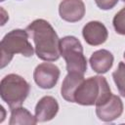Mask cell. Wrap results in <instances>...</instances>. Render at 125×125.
Instances as JSON below:
<instances>
[{
  "mask_svg": "<svg viewBox=\"0 0 125 125\" xmlns=\"http://www.w3.org/2000/svg\"><path fill=\"white\" fill-rule=\"evenodd\" d=\"M113 61H114L113 55L109 51L105 49H102L95 51L92 54L89 62L92 69L95 72L99 74H104L106 73L112 67Z\"/></svg>",
  "mask_w": 125,
  "mask_h": 125,
  "instance_id": "cell-11",
  "label": "cell"
},
{
  "mask_svg": "<svg viewBox=\"0 0 125 125\" xmlns=\"http://www.w3.org/2000/svg\"><path fill=\"white\" fill-rule=\"evenodd\" d=\"M112 95L104 76H92L81 83L74 95V103L81 105H99Z\"/></svg>",
  "mask_w": 125,
  "mask_h": 125,
  "instance_id": "cell-2",
  "label": "cell"
},
{
  "mask_svg": "<svg viewBox=\"0 0 125 125\" xmlns=\"http://www.w3.org/2000/svg\"><path fill=\"white\" fill-rule=\"evenodd\" d=\"M95 3L102 10H110L118 3V0H95Z\"/></svg>",
  "mask_w": 125,
  "mask_h": 125,
  "instance_id": "cell-16",
  "label": "cell"
},
{
  "mask_svg": "<svg viewBox=\"0 0 125 125\" xmlns=\"http://www.w3.org/2000/svg\"><path fill=\"white\" fill-rule=\"evenodd\" d=\"M123 58H124V60H125V52H124V55H123Z\"/></svg>",
  "mask_w": 125,
  "mask_h": 125,
  "instance_id": "cell-17",
  "label": "cell"
},
{
  "mask_svg": "<svg viewBox=\"0 0 125 125\" xmlns=\"http://www.w3.org/2000/svg\"><path fill=\"white\" fill-rule=\"evenodd\" d=\"M0 1H1V2H3V1H5V0H0Z\"/></svg>",
  "mask_w": 125,
  "mask_h": 125,
  "instance_id": "cell-18",
  "label": "cell"
},
{
  "mask_svg": "<svg viewBox=\"0 0 125 125\" xmlns=\"http://www.w3.org/2000/svg\"><path fill=\"white\" fill-rule=\"evenodd\" d=\"M29 91V83L19 74H8L0 82L1 99L9 105L10 109L21 106Z\"/></svg>",
  "mask_w": 125,
  "mask_h": 125,
  "instance_id": "cell-4",
  "label": "cell"
},
{
  "mask_svg": "<svg viewBox=\"0 0 125 125\" xmlns=\"http://www.w3.org/2000/svg\"><path fill=\"white\" fill-rule=\"evenodd\" d=\"M112 24L116 33L125 35V7L116 13L113 18Z\"/></svg>",
  "mask_w": 125,
  "mask_h": 125,
  "instance_id": "cell-15",
  "label": "cell"
},
{
  "mask_svg": "<svg viewBox=\"0 0 125 125\" xmlns=\"http://www.w3.org/2000/svg\"><path fill=\"white\" fill-rule=\"evenodd\" d=\"M112 78L119 94L125 98V62H120L118 63L116 70L112 73Z\"/></svg>",
  "mask_w": 125,
  "mask_h": 125,
  "instance_id": "cell-14",
  "label": "cell"
},
{
  "mask_svg": "<svg viewBox=\"0 0 125 125\" xmlns=\"http://www.w3.org/2000/svg\"><path fill=\"white\" fill-rule=\"evenodd\" d=\"M25 30L33 39L34 50L37 57L46 62L58 61L61 57L60 41L57 32L49 21L37 19L29 23Z\"/></svg>",
  "mask_w": 125,
  "mask_h": 125,
  "instance_id": "cell-1",
  "label": "cell"
},
{
  "mask_svg": "<svg viewBox=\"0 0 125 125\" xmlns=\"http://www.w3.org/2000/svg\"><path fill=\"white\" fill-rule=\"evenodd\" d=\"M28 33L24 29H13L8 32L0 43L1 64L3 68L12 61L15 54H21L24 57H31L34 49L28 41Z\"/></svg>",
  "mask_w": 125,
  "mask_h": 125,
  "instance_id": "cell-3",
  "label": "cell"
},
{
  "mask_svg": "<svg viewBox=\"0 0 125 125\" xmlns=\"http://www.w3.org/2000/svg\"><path fill=\"white\" fill-rule=\"evenodd\" d=\"M82 35L87 44L91 46H99L106 41L108 32L104 23L98 21H92L84 25Z\"/></svg>",
  "mask_w": 125,
  "mask_h": 125,
  "instance_id": "cell-8",
  "label": "cell"
},
{
  "mask_svg": "<svg viewBox=\"0 0 125 125\" xmlns=\"http://www.w3.org/2000/svg\"><path fill=\"white\" fill-rule=\"evenodd\" d=\"M60 68L52 62H42L38 64L33 72L35 83L42 89H52L60 78Z\"/></svg>",
  "mask_w": 125,
  "mask_h": 125,
  "instance_id": "cell-6",
  "label": "cell"
},
{
  "mask_svg": "<svg viewBox=\"0 0 125 125\" xmlns=\"http://www.w3.org/2000/svg\"><path fill=\"white\" fill-rule=\"evenodd\" d=\"M123 112V103L116 95H111L104 103L96 105V114L98 118L104 122H110L120 117Z\"/></svg>",
  "mask_w": 125,
  "mask_h": 125,
  "instance_id": "cell-7",
  "label": "cell"
},
{
  "mask_svg": "<svg viewBox=\"0 0 125 125\" xmlns=\"http://www.w3.org/2000/svg\"><path fill=\"white\" fill-rule=\"evenodd\" d=\"M36 123H37V119L35 115L33 116L26 108L19 106L11 109V117L9 121L10 125H19V124L34 125Z\"/></svg>",
  "mask_w": 125,
  "mask_h": 125,
  "instance_id": "cell-13",
  "label": "cell"
},
{
  "mask_svg": "<svg viewBox=\"0 0 125 125\" xmlns=\"http://www.w3.org/2000/svg\"><path fill=\"white\" fill-rule=\"evenodd\" d=\"M61 56L66 62L67 72L83 74L87 70V59L81 42L75 36H64L60 41Z\"/></svg>",
  "mask_w": 125,
  "mask_h": 125,
  "instance_id": "cell-5",
  "label": "cell"
},
{
  "mask_svg": "<svg viewBox=\"0 0 125 125\" xmlns=\"http://www.w3.org/2000/svg\"><path fill=\"white\" fill-rule=\"evenodd\" d=\"M83 81H84L83 74L67 72V75L64 77L61 88L62 97L69 103H74L75 92Z\"/></svg>",
  "mask_w": 125,
  "mask_h": 125,
  "instance_id": "cell-12",
  "label": "cell"
},
{
  "mask_svg": "<svg viewBox=\"0 0 125 125\" xmlns=\"http://www.w3.org/2000/svg\"><path fill=\"white\" fill-rule=\"evenodd\" d=\"M59 111L57 100L51 96L41 98L35 106V117L37 122H46L52 120Z\"/></svg>",
  "mask_w": 125,
  "mask_h": 125,
  "instance_id": "cell-10",
  "label": "cell"
},
{
  "mask_svg": "<svg viewBox=\"0 0 125 125\" xmlns=\"http://www.w3.org/2000/svg\"><path fill=\"white\" fill-rule=\"evenodd\" d=\"M60 17L68 22H76L85 15V5L82 0H62L59 6Z\"/></svg>",
  "mask_w": 125,
  "mask_h": 125,
  "instance_id": "cell-9",
  "label": "cell"
},
{
  "mask_svg": "<svg viewBox=\"0 0 125 125\" xmlns=\"http://www.w3.org/2000/svg\"><path fill=\"white\" fill-rule=\"evenodd\" d=\"M122 1H123V2H124V3H125V0H122Z\"/></svg>",
  "mask_w": 125,
  "mask_h": 125,
  "instance_id": "cell-19",
  "label": "cell"
}]
</instances>
